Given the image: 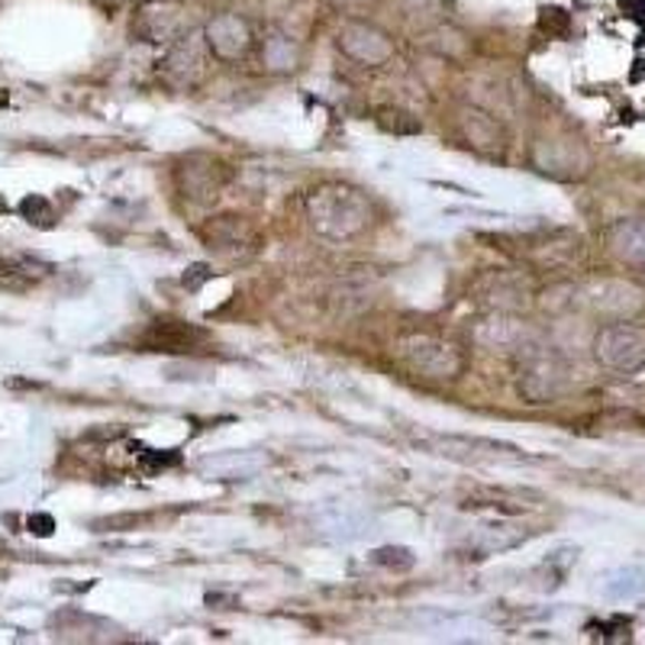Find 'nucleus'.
Instances as JSON below:
<instances>
[{"mask_svg":"<svg viewBox=\"0 0 645 645\" xmlns=\"http://www.w3.org/2000/svg\"><path fill=\"white\" fill-rule=\"evenodd\" d=\"M200 239H204V246L214 256L224 258H249L256 256L258 249L256 226L249 224V220H242V217H232V214L210 217L207 226L200 229Z\"/></svg>","mask_w":645,"mask_h":645,"instance_id":"0eeeda50","label":"nucleus"},{"mask_svg":"<svg viewBox=\"0 0 645 645\" xmlns=\"http://www.w3.org/2000/svg\"><path fill=\"white\" fill-rule=\"evenodd\" d=\"M171 465H178V455H175V452H168V455H161V452H146V455H142V468H146V472H159V468H171Z\"/></svg>","mask_w":645,"mask_h":645,"instance_id":"aec40b11","label":"nucleus"},{"mask_svg":"<svg viewBox=\"0 0 645 645\" xmlns=\"http://www.w3.org/2000/svg\"><path fill=\"white\" fill-rule=\"evenodd\" d=\"M613 252L626 261L645 265V217L643 220H623L613 229Z\"/></svg>","mask_w":645,"mask_h":645,"instance_id":"2eb2a0df","label":"nucleus"},{"mask_svg":"<svg viewBox=\"0 0 645 645\" xmlns=\"http://www.w3.org/2000/svg\"><path fill=\"white\" fill-rule=\"evenodd\" d=\"M210 275H214V271H210L207 265H194L191 271L185 275V288L197 290V288H200V285H204V281H207V278H210Z\"/></svg>","mask_w":645,"mask_h":645,"instance_id":"412c9836","label":"nucleus"},{"mask_svg":"<svg viewBox=\"0 0 645 645\" xmlns=\"http://www.w3.org/2000/svg\"><path fill=\"white\" fill-rule=\"evenodd\" d=\"M30 529L36 533V536H49V533L56 529V523H52V516L36 514V516H30Z\"/></svg>","mask_w":645,"mask_h":645,"instance_id":"4be33fe9","label":"nucleus"},{"mask_svg":"<svg viewBox=\"0 0 645 645\" xmlns=\"http://www.w3.org/2000/svg\"><path fill=\"white\" fill-rule=\"evenodd\" d=\"M207 36H210L207 39L210 49L217 56H224V59H236V56H242L249 49V30H246V23L239 17H220V20H214Z\"/></svg>","mask_w":645,"mask_h":645,"instance_id":"4468645a","label":"nucleus"},{"mask_svg":"<svg viewBox=\"0 0 645 645\" xmlns=\"http://www.w3.org/2000/svg\"><path fill=\"white\" fill-rule=\"evenodd\" d=\"M594 355L604 368L613 371H639L645 368V333L626 322H613L597 333Z\"/></svg>","mask_w":645,"mask_h":645,"instance_id":"39448f33","label":"nucleus"},{"mask_svg":"<svg viewBox=\"0 0 645 645\" xmlns=\"http://www.w3.org/2000/svg\"><path fill=\"white\" fill-rule=\"evenodd\" d=\"M23 214H27V220L39 226H49V220H52V210H49V204L42 197H27L23 200Z\"/></svg>","mask_w":645,"mask_h":645,"instance_id":"6ab92c4d","label":"nucleus"},{"mask_svg":"<svg viewBox=\"0 0 645 645\" xmlns=\"http://www.w3.org/2000/svg\"><path fill=\"white\" fill-rule=\"evenodd\" d=\"M175 181L185 200L191 204H214L229 181V168L214 156H188L175 168Z\"/></svg>","mask_w":645,"mask_h":645,"instance_id":"423d86ee","label":"nucleus"},{"mask_svg":"<svg viewBox=\"0 0 645 645\" xmlns=\"http://www.w3.org/2000/svg\"><path fill=\"white\" fill-rule=\"evenodd\" d=\"M426 446L439 455L449 458H462V462H533V455L519 452L507 443H494V439H482V436H433L426 439Z\"/></svg>","mask_w":645,"mask_h":645,"instance_id":"6e6552de","label":"nucleus"},{"mask_svg":"<svg viewBox=\"0 0 645 645\" xmlns=\"http://www.w3.org/2000/svg\"><path fill=\"white\" fill-rule=\"evenodd\" d=\"M339 49H346L355 62L365 64H381L385 59H390V42H387L385 32L365 27V23H349L339 32Z\"/></svg>","mask_w":645,"mask_h":645,"instance_id":"ddd939ff","label":"nucleus"},{"mask_svg":"<svg viewBox=\"0 0 645 645\" xmlns=\"http://www.w3.org/2000/svg\"><path fill=\"white\" fill-rule=\"evenodd\" d=\"M468 294L487 314H523L533 304V281L514 268H487Z\"/></svg>","mask_w":645,"mask_h":645,"instance_id":"7ed1b4c3","label":"nucleus"},{"mask_svg":"<svg viewBox=\"0 0 645 645\" xmlns=\"http://www.w3.org/2000/svg\"><path fill=\"white\" fill-rule=\"evenodd\" d=\"M333 3H339V7H353V3H361V0H333Z\"/></svg>","mask_w":645,"mask_h":645,"instance_id":"5701e85b","label":"nucleus"},{"mask_svg":"<svg viewBox=\"0 0 645 645\" xmlns=\"http://www.w3.org/2000/svg\"><path fill=\"white\" fill-rule=\"evenodd\" d=\"M568 387V365L552 353H539V346H533L526 353L523 371H519V394L526 404H552L558 394H565Z\"/></svg>","mask_w":645,"mask_h":645,"instance_id":"20e7f679","label":"nucleus"},{"mask_svg":"<svg viewBox=\"0 0 645 645\" xmlns=\"http://www.w3.org/2000/svg\"><path fill=\"white\" fill-rule=\"evenodd\" d=\"M152 353H194L197 346L207 343V329L191 326L185 320H175V317H165L149 326L146 339H142Z\"/></svg>","mask_w":645,"mask_h":645,"instance_id":"9b49d317","label":"nucleus"},{"mask_svg":"<svg viewBox=\"0 0 645 645\" xmlns=\"http://www.w3.org/2000/svg\"><path fill=\"white\" fill-rule=\"evenodd\" d=\"M310 210V224L317 229H326L329 220L343 224V236H355L365 226H371V204L361 197V191H353L346 185H322L310 194L307 200Z\"/></svg>","mask_w":645,"mask_h":645,"instance_id":"f03ea898","label":"nucleus"},{"mask_svg":"<svg viewBox=\"0 0 645 645\" xmlns=\"http://www.w3.org/2000/svg\"><path fill=\"white\" fill-rule=\"evenodd\" d=\"M394 358L404 368H410L414 375L426 378V381H455L468 365L465 353L449 339L436 336V333H404V336H397Z\"/></svg>","mask_w":645,"mask_h":645,"instance_id":"f257e3e1","label":"nucleus"},{"mask_svg":"<svg viewBox=\"0 0 645 645\" xmlns=\"http://www.w3.org/2000/svg\"><path fill=\"white\" fill-rule=\"evenodd\" d=\"M645 591V575L639 568H623L607 580V594L616 601H626V597H636Z\"/></svg>","mask_w":645,"mask_h":645,"instance_id":"f3484780","label":"nucleus"},{"mask_svg":"<svg viewBox=\"0 0 645 645\" xmlns=\"http://www.w3.org/2000/svg\"><path fill=\"white\" fill-rule=\"evenodd\" d=\"M49 268L32 261V258L20 256H0V285L7 288H23V285H32L36 278H42Z\"/></svg>","mask_w":645,"mask_h":645,"instance_id":"dca6fc26","label":"nucleus"},{"mask_svg":"<svg viewBox=\"0 0 645 645\" xmlns=\"http://www.w3.org/2000/svg\"><path fill=\"white\" fill-rule=\"evenodd\" d=\"M580 256L578 236H565V232H552V236H539L529 239L526 246V258L543 268V271H565L572 268Z\"/></svg>","mask_w":645,"mask_h":645,"instance_id":"f8f14e48","label":"nucleus"},{"mask_svg":"<svg viewBox=\"0 0 645 645\" xmlns=\"http://www.w3.org/2000/svg\"><path fill=\"white\" fill-rule=\"evenodd\" d=\"M204 71H207V52H204V42H200L197 36H191V39L185 36V39L168 52L165 68H161L165 81L175 85V88H194V85L204 78Z\"/></svg>","mask_w":645,"mask_h":645,"instance_id":"9d476101","label":"nucleus"},{"mask_svg":"<svg viewBox=\"0 0 645 645\" xmlns=\"http://www.w3.org/2000/svg\"><path fill=\"white\" fill-rule=\"evenodd\" d=\"M375 562L378 565H385V568H394V572H407V568H414V555H410V548L404 546H385L375 552Z\"/></svg>","mask_w":645,"mask_h":645,"instance_id":"a211bd4d","label":"nucleus"},{"mask_svg":"<svg viewBox=\"0 0 645 645\" xmlns=\"http://www.w3.org/2000/svg\"><path fill=\"white\" fill-rule=\"evenodd\" d=\"M3 103H7V95H3V91H0V107H3Z\"/></svg>","mask_w":645,"mask_h":645,"instance_id":"b1692460","label":"nucleus"},{"mask_svg":"<svg viewBox=\"0 0 645 645\" xmlns=\"http://www.w3.org/2000/svg\"><path fill=\"white\" fill-rule=\"evenodd\" d=\"M580 304L591 307L594 314H604L613 320H626L636 310H643L645 294L636 285L626 281H594L580 290Z\"/></svg>","mask_w":645,"mask_h":645,"instance_id":"1a4fd4ad","label":"nucleus"}]
</instances>
